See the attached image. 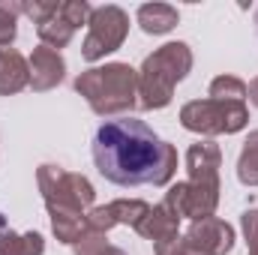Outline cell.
<instances>
[{"label":"cell","instance_id":"obj_2","mask_svg":"<svg viewBox=\"0 0 258 255\" xmlns=\"http://www.w3.org/2000/svg\"><path fill=\"white\" fill-rule=\"evenodd\" d=\"M138 18H141V27L147 33H162V30H168L177 21L174 9H168V6H144L138 12Z\"/></svg>","mask_w":258,"mask_h":255},{"label":"cell","instance_id":"obj_1","mask_svg":"<svg viewBox=\"0 0 258 255\" xmlns=\"http://www.w3.org/2000/svg\"><path fill=\"white\" fill-rule=\"evenodd\" d=\"M93 162L117 186L162 183L171 174V150L144 120H105L93 135Z\"/></svg>","mask_w":258,"mask_h":255}]
</instances>
